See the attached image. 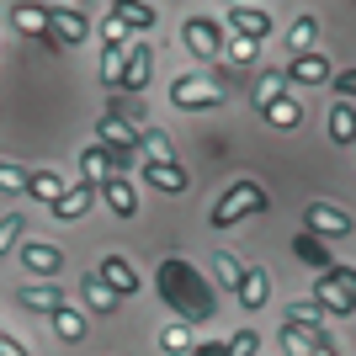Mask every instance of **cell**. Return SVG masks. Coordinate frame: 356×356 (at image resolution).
I'll return each mask as SVG.
<instances>
[{
	"mask_svg": "<svg viewBox=\"0 0 356 356\" xmlns=\"http://www.w3.org/2000/svg\"><path fill=\"white\" fill-rule=\"evenodd\" d=\"M330 138L346 144V149L356 144V106L351 102H335V106H330Z\"/></svg>",
	"mask_w": 356,
	"mask_h": 356,
	"instance_id": "28",
	"label": "cell"
},
{
	"mask_svg": "<svg viewBox=\"0 0 356 356\" xmlns=\"http://www.w3.org/2000/svg\"><path fill=\"white\" fill-rule=\"evenodd\" d=\"M293 255H298V261H303V266L314 271V277L335 266V255H330V245H325V239H314V234H293Z\"/></svg>",
	"mask_w": 356,
	"mask_h": 356,
	"instance_id": "19",
	"label": "cell"
},
{
	"mask_svg": "<svg viewBox=\"0 0 356 356\" xmlns=\"http://www.w3.org/2000/svg\"><path fill=\"white\" fill-rule=\"evenodd\" d=\"M90 202H96V186H86V181H70V192L54 202V218L59 223H70V218H86L90 213Z\"/></svg>",
	"mask_w": 356,
	"mask_h": 356,
	"instance_id": "18",
	"label": "cell"
},
{
	"mask_svg": "<svg viewBox=\"0 0 356 356\" xmlns=\"http://www.w3.org/2000/svg\"><path fill=\"white\" fill-rule=\"evenodd\" d=\"M250 213H266V186L261 181H234L229 192L213 202V213H208V223L213 229H229V223H239V218H250Z\"/></svg>",
	"mask_w": 356,
	"mask_h": 356,
	"instance_id": "3",
	"label": "cell"
},
{
	"mask_svg": "<svg viewBox=\"0 0 356 356\" xmlns=\"http://www.w3.org/2000/svg\"><path fill=\"white\" fill-rule=\"evenodd\" d=\"M223 27H229V38H245V43H266L277 22H271V11H261V6H229Z\"/></svg>",
	"mask_w": 356,
	"mask_h": 356,
	"instance_id": "7",
	"label": "cell"
},
{
	"mask_svg": "<svg viewBox=\"0 0 356 356\" xmlns=\"http://www.w3.org/2000/svg\"><path fill=\"white\" fill-rule=\"evenodd\" d=\"M138 149H144L149 165H176V149H170V138H165V128H138Z\"/></svg>",
	"mask_w": 356,
	"mask_h": 356,
	"instance_id": "24",
	"label": "cell"
},
{
	"mask_svg": "<svg viewBox=\"0 0 356 356\" xmlns=\"http://www.w3.org/2000/svg\"><path fill=\"white\" fill-rule=\"evenodd\" d=\"M11 27L27 32V38H38L43 48H59V43H54V32H48V6H16V11H11Z\"/></svg>",
	"mask_w": 356,
	"mask_h": 356,
	"instance_id": "15",
	"label": "cell"
},
{
	"mask_svg": "<svg viewBox=\"0 0 356 356\" xmlns=\"http://www.w3.org/2000/svg\"><path fill=\"white\" fill-rule=\"evenodd\" d=\"M213 277H218V287L239 293V282H245V261H239L234 250H213Z\"/></svg>",
	"mask_w": 356,
	"mask_h": 356,
	"instance_id": "26",
	"label": "cell"
},
{
	"mask_svg": "<svg viewBox=\"0 0 356 356\" xmlns=\"http://www.w3.org/2000/svg\"><path fill=\"white\" fill-rule=\"evenodd\" d=\"M154 282H160V298L181 314V325H186V330H192V325H208V319H213V287L202 282V271H197L192 261L165 255Z\"/></svg>",
	"mask_w": 356,
	"mask_h": 356,
	"instance_id": "1",
	"label": "cell"
},
{
	"mask_svg": "<svg viewBox=\"0 0 356 356\" xmlns=\"http://www.w3.org/2000/svg\"><path fill=\"white\" fill-rule=\"evenodd\" d=\"M48 32H54V43H59V48H74V43H86L90 22H86L80 6H48Z\"/></svg>",
	"mask_w": 356,
	"mask_h": 356,
	"instance_id": "8",
	"label": "cell"
},
{
	"mask_svg": "<svg viewBox=\"0 0 356 356\" xmlns=\"http://www.w3.org/2000/svg\"><path fill=\"white\" fill-rule=\"evenodd\" d=\"M160 351H165V356H192V351H197L192 330L181 325V319H176V325H165V330H160Z\"/></svg>",
	"mask_w": 356,
	"mask_h": 356,
	"instance_id": "32",
	"label": "cell"
},
{
	"mask_svg": "<svg viewBox=\"0 0 356 356\" xmlns=\"http://www.w3.org/2000/svg\"><path fill=\"white\" fill-rule=\"evenodd\" d=\"M282 319L287 325H303V330H325V309H319L314 298H293V303L282 309Z\"/></svg>",
	"mask_w": 356,
	"mask_h": 356,
	"instance_id": "31",
	"label": "cell"
},
{
	"mask_svg": "<svg viewBox=\"0 0 356 356\" xmlns=\"http://www.w3.org/2000/svg\"><path fill=\"white\" fill-rule=\"evenodd\" d=\"M22 266L38 271V277H59L64 271V250L59 245H43V239H32V245L22 239Z\"/></svg>",
	"mask_w": 356,
	"mask_h": 356,
	"instance_id": "14",
	"label": "cell"
},
{
	"mask_svg": "<svg viewBox=\"0 0 356 356\" xmlns=\"http://www.w3.org/2000/svg\"><path fill=\"white\" fill-rule=\"evenodd\" d=\"M122 59H128V43H122V48L102 43V80H106V86H118V74H122Z\"/></svg>",
	"mask_w": 356,
	"mask_h": 356,
	"instance_id": "37",
	"label": "cell"
},
{
	"mask_svg": "<svg viewBox=\"0 0 356 356\" xmlns=\"http://www.w3.org/2000/svg\"><path fill=\"white\" fill-rule=\"evenodd\" d=\"M255 54H261V43H245V38H223V54H218V59L239 70V64H255Z\"/></svg>",
	"mask_w": 356,
	"mask_h": 356,
	"instance_id": "35",
	"label": "cell"
},
{
	"mask_svg": "<svg viewBox=\"0 0 356 356\" xmlns=\"http://www.w3.org/2000/svg\"><path fill=\"white\" fill-rule=\"evenodd\" d=\"M282 48H287V59H303V54H314V48H319V16H298L293 27H287Z\"/></svg>",
	"mask_w": 356,
	"mask_h": 356,
	"instance_id": "16",
	"label": "cell"
},
{
	"mask_svg": "<svg viewBox=\"0 0 356 356\" xmlns=\"http://www.w3.org/2000/svg\"><path fill=\"white\" fill-rule=\"evenodd\" d=\"M80 298H86V309H90V314H112V309H118L112 287H106L96 271H86V282H80Z\"/></svg>",
	"mask_w": 356,
	"mask_h": 356,
	"instance_id": "27",
	"label": "cell"
},
{
	"mask_svg": "<svg viewBox=\"0 0 356 356\" xmlns=\"http://www.w3.org/2000/svg\"><path fill=\"white\" fill-rule=\"evenodd\" d=\"M181 48H186L192 59H218L223 54V27L213 16H186V22H181Z\"/></svg>",
	"mask_w": 356,
	"mask_h": 356,
	"instance_id": "6",
	"label": "cell"
},
{
	"mask_svg": "<svg viewBox=\"0 0 356 356\" xmlns=\"http://www.w3.org/2000/svg\"><path fill=\"white\" fill-rule=\"evenodd\" d=\"M277 96H287V74L282 70H266L261 80H255V90H250V102H255V112H266Z\"/></svg>",
	"mask_w": 356,
	"mask_h": 356,
	"instance_id": "30",
	"label": "cell"
},
{
	"mask_svg": "<svg viewBox=\"0 0 356 356\" xmlns=\"http://www.w3.org/2000/svg\"><path fill=\"white\" fill-rule=\"evenodd\" d=\"M96 277L112 287V298H134V293H138V271L128 266V255H102Z\"/></svg>",
	"mask_w": 356,
	"mask_h": 356,
	"instance_id": "13",
	"label": "cell"
},
{
	"mask_svg": "<svg viewBox=\"0 0 356 356\" xmlns=\"http://www.w3.org/2000/svg\"><path fill=\"white\" fill-rule=\"evenodd\" d=\"M330 86L341 90V102H356V70H341L335 80H330Z\"/></svg>",
	"mask_w": 356,
	"mask_h": 356,
	"instance_id": "40",
	"label": "cell"
},
{
	"mask_svg": "<svg viewBox=\"0 0 356 356\" xmlns=\"http://www.w3.org/2000/svg\"><path fill=\"white\" fill-rule=\"evenodd\" d=\"M144 181L160 186V192H170V197H181L186 186H192V176H186L181 165H149V160H144Z\"/></svg>",
	"mask_w": 356,
	"mask_h": 356,
	"instance_id": "22",
	"label": "cell"
},
{
	"mask_svg": "<svg viewBox=\"0 0 356 356\" xmlns=\"http://www.w3.org/2000/svg\"><path fill=\"white\" fill-rule=\"evenodd\" d=\"M54 335H59L64 346L86 341V314H80V309H59V314H54Z\"/></svg>",
	"mask_w": 356,
	"mask_h": 356,
	"instance_id": "33",
	"label": "cell"
},
{
	"mask_svg": "<svg viewBox=\"0 0 356 356\" xmlns=\"http://www.w3.org/2000/svg\"><path fill=\"white\" fill-rule=\"evenodd\" d=\"M0 192H27V170L11 160H0Z\"/></svg>",
	"mask_w": 356,
	"mask_h": 356,
	"instance_id": "38",
	"label": "cell"
},
{
	"mask_svg": "<svg viewBox=\"0 0 356 356\" xmlns=\"http://www.w3.org/2000/svg\"><path fill=\"white\" fill-rule=\"evenodd\" d=\"M112 176V170H106V154L96 144L86 149V154H80V181H86V186H102V181Z\"/></svg>",
	"mask_w": 356,
	"mask_h": 356,
	"instance_id": "34",
	"label": "cell"
},
{
	"mask_svg": "<svg viewBox=\"0 0 356 356\" xmlns=\"http://www.w3.org/2000/svg\"><path fill=\"white\" fill-rule=\"evenodd\" d=\"M261 118L271 122V128H277V134H293L298 122H303V106L293 102V90H287V96H277V102L266 106V112H261Z\"/></svg>",
	"mask_w": 356,
	"mask_h": 356,
	"instance_id": "25",
	"label": "cell"
},
{
	"mask_svg": "<svg viewBox=\"0 0 356 356\" xmlns=\"http://www.w3.org/2000/svg\"><path fill=\"white\" fill-rule=\"evenodd\" d=\"M96 197L112 208V218H134V213H138V192H134V181H128V176H106L102 186H96Z\"/></svg>",
	"mask_w": 356,
	"mask_h": 356,
	"instance_id": "12",
	"label": "cell"
},
{
	"mask_svg": "<svg viewBox=\"0 0 356 356\" xmlns=\"http://www.w3.org/2000/svg\"><path fill=\"white\" fill-rule=\"evenodd\" d=\"M314 356H341V351H335V335H330V330H319V341H314Z\"/></svg>",
	"mask_w": 356,
	"mask_h": 356,
	"instance_id": "42",
	"label": "cell"
},
{
	"mask_svg": "<svg viewBox=\"0 0 356 356\" xmlns=\"http://www.w3.org/2000/svg\"><path fill=\"white\" fill-rule=\"evenodd\" d=\"M22 234H27V213H6L0 218V255H11Z\"/></svg>",
	"mask_w": 356,
	"mask_h": 356,
	"instance_id": "36",
	"label": "cell"
},
{
	"mask_svg": "<svg viewBox=\"0 0 356 356\" xmlns=\"http://www.w3.org/2000/svg\"><path fill=\"white\" fill-rule=\"evenodd\" d=\"M287 86H330L335 80V70H330V59L314 48V54H303V59H287Z\"/></svg>",
	"mask_w": 356,
	"mask_h": 356,
	"instance_id": "11",
	"label": "cell"
},
{
	"mask_svg": "<svg viewBox=\"0 0 356 356\" xmlns=\"http://www.w3.org/2000/svg\"><path fill=\"white\" fill-rule=\"evenodd\" d=\"M239 303H245V309H266V303H271V277H266V271H261V266H245V282H239Z\"/></svg>",
	"mask_w": 356,
	"mask_h": 356,
	"instance_id": "20",
	"label": "cell"
},
{
	"mask_svg": "<svg viewBox=\"0 0 356 356\" xmlns=\"http://www.w3.org/2000/svg\"><path fill=\"white\" fill-rule=\"evenodd\" d=\"M351 149H356V144H351Z\"/></svg>",
	"mask_w": 356,
	"mask_h": 356,
	"instance_id": "43",
	"label": "cell"
},
{
	"mask_svg": "<svg viewBox=\"0 0 356 356\" xmlns=\"http://www.w3.org/2000/svg\"><path fill=\"white\" fill-rule=\"evenodd\" d=\"M102 43H112V48H122V43H128V32H122L118 22H112V16L102 22Z\"/></svg>",
	"mask_w": 356,
	"mask_h": 356,
	"instance_id": "41",
	"label": "cell"
},
{
	"mask_svg": "<svg viewBox=\"0 0 356 356\" xmlns=\"http://www.w3.org/2000/svg\"><path fill=\"white\" fill-rule=\"evenodd\" d=\"M277 341H282V351H287V356H314V341H319V330H303V325H287V319H282Z\"/></svg>",
	"mask_w": 356,
	"mask_h": 356,
	"instance_id": "29",
	"label": "cell"
},
{
	"mask_svg": "<svg viewBox=\"0 0 356 356\" xmlns=\"http://www.w3.org/2000/svg\"><path fill=\"white\" fill-rule=\"evenodd\" d=\"M27 192L38 197V202H48V208H54V202L70 192V181H64L59 170H27Z\"/></svg>",
	"mask_w": 356,
	"mask_h": 356,
	"instance_id": "23",
	"label": "cell"
},
{
	"mask_svg": "<svg viewBox=\"0 0 356 356\" xmlns=\"http://www.w3.org/2000/svg\"><path fill=\"white\" fill-rule=\"evenodd\" d=\"M96 149H112V154H134L138 149V128L122 112H106L102 122H96Z\"/></svg>",
	"mask_w": 356,
	"mask_h": 356,
	"instance_id": "9",
	"label": "cell"
},
{
	"mask_svg": "<svg viewBox=\"0 0 356 356\" xmlns=\"http://www.w3.org/2000/svg\"><path fill=\"white\" fill-rule=\"evenodd\" d=\"M22 309H32V314H54L59 309H70V298L59 293V287H48V282H38V287H22Z\"/></svg>",
	"mask_w": 356,
	"mask_h": 356,
	"instance_id": "21",
	"label": "cell"
},
{
	"mask_svg": "<svg viewBox=\"0 0 356 356\" xmlns=\"http://www.w3.org/2000/svg\"><path fill=\"white\" fill-rule=\"evenodd\" d=\"M314 303L325 319H351L356 314V266H330L314 277Z\"/></svg>",
	"mask_w": 356,
	"mask_h": 356,
	"instance_id": "2",
	"label": "cell"
},
{
	"mask_svg": "<svg viewBox=\"0 0 356 356\" xmlns=\"http://www.w3.org/2000/svg\"><path fill=\"white\" fill-rule=\"evenodd\" d=\"M106 16H112L122 32H154V22H160V16H154V6H138V0H118Z\"/></svg>",
	"mask_w": 356,
	"mask_h": 356,
	"instance_id": "17",
	"label": "cell"
},
{
	"mask_svg": "<svg viewBox=\"0 0 356 356\" xmlns=\"http://www.w3.org/2000/svg\"><path fill=\"white\" fill-rule=\"evenodd\" d=\"M261 351V335H255V330H234V335H229V356H255Z\"/></svg>",
	"mask_w": 356,
	"mask_h": 356,
	"instance_id": "39",
	"label": "cell"
},
{
	"mask_svg": "<svg viewBox=\"0 0 356 356\" xmlns=\"http://www.w3.org/2000/svg\"><path fill=\"white\" fill-rule=\"evenodd\" d=\"M149 74H154V48L149 43H128V59H122V74H118V90H144Z\"/></svg>",
	"mask_w": 356,
	"mask_h": 356,
	"instance_id": "10",
	"label": "cell"
},
{
	"mask_svg": "<svg viewBox=\"0 0 356 356\" xmlns=\"http://www.w3.org/2000/svg\"><path fill=\"white\" fill-rule=\"evenodd\" d=\"M351 229H356V218L341 202H309V213H303V234H314V239H346Z\"/></svg>",
	"mask_w": 356,
	"mask_h": 356,
	"instance_id": "5",
	"label": "cell"
},
{
	"mask_svg": "<svg viewBox=\"0 0 356 356\" xmlns=\"http://www.w3.org/2000/svg\"><path fill=\"white\" fill-rule=\"evenodd\" d=\"M170 106H181V112H213V106H223V86L208 80V74H176Z\"/></svg>",
	"mask_w": 356,
	"mask_h": 356,
	"instance_id": "4",
	"label": "cell"
}]
</instances>
